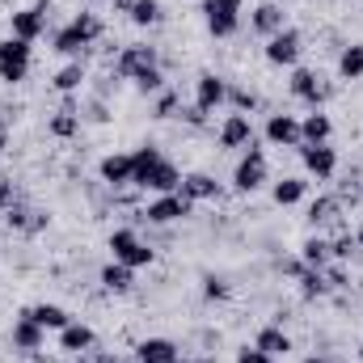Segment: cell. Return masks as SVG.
Instances as JSON below:
<instances>
[{"label":"cell","instance_id":"13","mask_svg":"<svg viewBox=\"0 0 363 363\" xmlns=\"http://www.w3.org/2000/svg\"><path fill=\"white\" fill-rule=\"evenodd\" d=\"M267 144H274V148H300V118L296 114H271L267 118Z\"/></svg>","mask_w":363,"mask_h":363},{"label":"cell","instance_id":"45","mask_svg":"<svg viewBox=\"0 0 363 363\" xmlns=\"http://www.w3.org/2000/svg\"><path fill=\"white\" fill-rule=\"evenodd\" d=\"M304 363H338V359H330V355H308Z\"/></svg>","mask_w":363,"mask_h":363},{"label":"cell","instance_id":"6","mask_svg":"<svg viewBox=\"0 0 363 363\" xmlns=\"http://www.w3.org/2000/svg\"><path fill=\"white\" fill-rule=\"evenodd\" d=\"M300 51H304V38H300V30H291V26H283L274 38H267V64L271 68H296V60H300Z\"/></svg>","mask_w":363,"mask_h":363},{"label":"cell","instance_id":"1","mask_svg":"<svg viewBox=\"0 0 363 363\" xmlns=\"http://www.w3.org/2000/svg\"><path fill=\"white\" fill-rule=\"evenodd\" d=\"M101 34H106V26H101V17H97V13H77L64 30H55L51 51H55V55H68V60H81V55L89 51Z\"/></svg>","mask_w":363,"mask_h":363},{"label":"cell","instance_id":"42","mask_svg":"<svg viewBox=\"0 0 363 363\" xmlns=\"http://www.w3.org/2000/svg\"><path fill=\"white\" fill-rule=\"evenodd\" d=\"M13 203H17V186L9 178H0V207H13Z\"/></svg>","mask_w":363,"mask_h":363},{"label":"cell","instance_id":"43","mask_svg":"<svg viewBox=\"0 0 363 363\" xmlns=\"http://www.w3.org/2000/svg\"><path fill=\"white\" fill-rule=\"evenodd\" d=\"M279 271L287 274V279H300V274L308 271V267H304V262H300V258H287V262H279Z\"/></svg>","mask_w":363,"mask_h":363},{"label":"cell","instance_id":"40","mask_svg":"<svg viewBox=\"0 0 363 363\" xmlns=\"http://www.w3.org/2000/svg\"><path fill=\"white\" fill-rule=\"evenodd\" d=\"M182 106H178V93H161V101H157V118H174V114H178Z\"/></svg>","mask_w":363,"mask_h":363},{"label":"cell","instance_id":"38","mask_svg":"<svg viewBox=\"0 0 363 363\" xmlns=\"http://www.w3.org/2000/svg\"><path fill=\"white\" fill-rule=\"evenodd\" d=\"M135 89H140V93H165V72H161V68H152V72L135 77Z\"/></svg>","mask_w":363,"mask_h":363},{"label":"cell","instance_id":"44","mask_svg":"<svg viewBox=\"0 0 363 363\" xmlns=\"http://www.w3.org/2000/svg\"><path fill=\"white\" fill-rule=\"evenodd\" d=\"M110 4H114V13H131L135 9V0H110Z\"/></svg>","mask_w":363,"mask_h":363},{"label":"cell","instance_id":"46","mask_svg":"<svg viewBox=\"0 0 363 363\" xmlns=\"http://www.w3.org/2000/svg\"><path fill=\"white\" fill-rule=\"evenodd\" d=\"M4 148H9V135H4V131H0V157H4Z\"/></svg>","mask_w":363,"mask_h":363},{"label":"cell","instance_id":"36","mask_svg":"<svg viewBox=\"0 0 363 363\" xmlns=\"http://www.w3.org/2000/svg\"><path fill=\"white\" fill-rule=\"evenodd\" d=\"M228 106H233L237 114H250V110L258 106V93L245 89V85H228Z\"/></svg>","mask_w":363,"mask_h":363},{"label":"cell","instance_id":"23","mask_svg":"<svg viewBox=\"0 0 363 363\" xmlns=\"http://www.w3.org/2000/svg\"><path fill=\"white\" fill-rule=\"evenodd\" d=\"M21 313H26L30 321H38L43 330H55V334L72 321V313H68V308H60V304H34V308H21Z\"/></svg>","mask_w":363,"mask_h":363},{"label":"cell","instance_id":"35","mask_svg":"<svg viewBox=\"0 0 363 363\" xmlns=\"http://www.w3.org/2000/svg\"><path fill=\"white\" fill-rule=\"evenodd\" d=\"M152 258H157V250L140 241V245H131V250H127L123 258H114V262H123V267H131V271H140V267H152Z\"/></svg>","mask_w":363,"mask_h":363},{"label":"cell","instance_id":"48","mask_svg":"<svg viewBox=\"0 0 363 363\" xmlns=\"http://www.w3.org/2000/svg\"><path fill=\"white\" fill-rule=\"evenodd\" d=\"M174 363H194V359H186V355H178V359H174Z\"/></svg>","mask_w":363,"mask_h":363},{"label":"cell","instance_id":"30","mask_svg":"<svg viewBox=\"0 0 363 363\" xmlns=\"http://www.w3.org/2000/svg\"><path fill=\"white\" fill-rule=\"evenodd\" d=\"M338 211H342V203H338V199H325V194H321V199H313V203H308V224H313V228H321V224L338 220Z\"/></svg>","mask_w":363,"mask_h":363},{"label":"cell","instance_id":"7","mask_svg":"<svg viewBox=\"0 0 363 363\" xmlns=\"http://www.w3.org/2000/svg\"><path fill=\"white\" fill-rule=\"evenodd\" d=\"M47 13H51V4L47 0H34V4H26V9H17L13 13V38H26V43H34V38H43L47 34Z\"/></svg>","mask_w":363,"mask_h":363},{"label":"cell","instance_id":"29","mask_svg":"<svg viewBox=\"0 0 363 363\" xmlns=\"http://www.w3.org/2000/svg\"><path fill=\"white\" fill-rule=\"evenodd\" d=\"M274 203H279V207H291V203H300V199H304V194H308V182L304 178H283V182H274Z\"/></svg>","mask_w":363,"mask_h":363},{"label":"cell","instance_id":"22","mask_svg":"<svg viewBox=\"0 0 363 363\" xmlns=\"http://www.w3.org/2000/svg\"><path fill=\"white\" fill-rule=\"evenodd\" d=\"M4 220H9V228H17V233H43V228H47V216L34 211V207H26V203L4 207Z\"/></svg>","mask_w":363,"mask_h":363},{"label":"cell","instance_id":"32","mask_svg":"<svg viewBox=\"0 0 363 363\" xmlns=\"http://www.w3.org/2000/svg\"><path fill=\"white\" fill-rule=\"evenodd\" d=\"M127 21H131V26H140V30L157 26V21H161V0H135V9L127 13Z\"/></svg>","mask_w":363,"mask_h":363},{"label":"cell","instance_id":"3","mask_svg":"<svg viewBox=\"0 0 363 363\" xmlns=\"http://www.w3.org/2000/svg\"><path fill=\"white\" fill-rule=\"evenodd\" d=\"M271 178V169H267V152L258 148V144H250L245 148V157L237 161V169H233V190L237 194H254V190H262Z\"/></svg>","mask_w":363,"mask_h":363},{"label":"cell","instance_id":"19","mask_svg":"<svg viewBox=\"0 0 363 363\" xmlns=\"http://www.w3.org/2000/svg\"><path fill=\"white\" fill-rule=\"evenodd\" d=\"M330 135H334V123L325 110H308L300 118V144H330Z\"/></svg>","mask_w":363,"mask_h":363},{"label":"cell","instance_id":"49","mask_svg":"<svg viewBox=\"0 0 363 363\" xmlns=\"http://www.w3.org/2000/svg\"><path fill=\"white\" fill-rule=\"evenodd\" d=\"M359 363H363V347H359Z\"/></svg>","mask_w":363,"mask_h":363},{"label":"cell","instance_id":"34","mask_svg":"<svg viewBox=\"0 0 363 363\" xmlns=\"http://www.w3.org/2000/svg\"><path fill=\"white\" fill-rule=\"evenodd\" d=\"M106 245H110V254H114V258H123L131 245H140V233H135V228H114V233L106 237Z\"/></svg>","mask_w":363,"mask_h":363},{"label":"cell","instance_id":"37","mask_svg":"<svg viewBox=\"0 0 363 363\" xmlns=\"http://www.w3.org/2000/svg\"><path fill=\"white\" fill-rule=\"evenodd\" d=\"M355 245H359V241H355L351 233H342V237H334V241H330V258H338V262H347V258L355 254Z\"/></svg>","mask_w":363,"mask_h":363},{"label":"cell","instance_id":"17","mask_svg":"<svg viewBox=\"0 0 363 363\" xmlns=\"http://www.w3.org/2000/svg\"><path fill=\"white\" fill-rule=\"evenodd\" d=\"M93 347H97V334H93L85 321H68L64 330H60V351H68V355H89Z\"/></svg>","mask_w":363,"mask_h":363},{"label":"cell","instance_id":"15","mask_svg":"<svg viewBox=\"0 0 363 363\" xmlns=\"http://www.w3.org/2000/svg\"><path fill=\"white\" fill-rule=\"evenodd\" d=\"M131 174H135V165H131V152H110V157H101V165H97V178L106 182L110 190H123V186H131Z\"/></svg>","mask_w":363,"mask_h":363},{"label":"cell","instance_id":"5","mask_svg":"<svg viewBox=\"0 0 363 363\" xmlns=\"http://www.w3.org/2000/svg\"><path fill=\"white\" fill-rule=\"evenodd\" d=\"M152 68H161V64H157V47H148V43H131L114 60V77H123V81H135V77H144Z\"/></svg>","mask_w":363,"mask_h":363},{"label":"cell","instance_id":"18","mask_svg":"<svg viewBox=\"0 0 363 363\" xmlns=\"http://www.w3.org/2000/svg\"><path fill=\"white\" fill-rule=\"evenodd\" d=\"M283 26H287V13H283L279 4H271V0H267V4H258V9L250 13V30H254V34H262V38H274Z\"/></svg>","mask_w":363,"mask_h":363},{"label":"cell","instance_id":"16","mask_svg":"<svg viewBox=\"0 0 363 363\" xmlns=\"http://www.w3.org/2000/svg\"><path fill=\"white\" fill-rule=\"evenodd\" d=\"M9 342H13V351H43V342H47V330L38 325V321H30L26 313L13 321V330H9Z\"/></svg>","mask_w":363,"mask_h":363},{"label":"cell","instance_id":"27","mask_svg":"<svg viewBox=\"0 0 363 363\" xmlns=\"http://www.w3.org/2000/svg\"><path fill=\"white\" fill-rule=\"evenodd\" d=\"M338 77L342 81H363V43H347L338 55Z\"/></svg>","mask_w":363,"mask_h":363},{"label":"cell","instance_id":"10","mask_svg":"<svg viewBox=\"0 0 363 363\" xmlns=\"http://www.w3.org/2000/svg\"><path fill=\"white\" fill-rule=\"evenodd\" d=\"M291 97H300V101H308L313 110H321V101L330 97V85H325L321 72H313V68H296V72H291Z\"/></svg>","mask_w":363,"mask_h":363},{"label":"cell","instance_id":"8","mask_svg":"<svg viewBox=\"0 0 363 363\" xmlns=\"http://www.w3.org/2000/svg\"><path fill=\"white\" fill-rule=\"evenodd\" d=\"M300 165H304L308 178L330 182L338 174V152H334L330 144H300Z\"/></svg>","mask_w":363,"mask_h":363},{"label":"cell","instance_id":"21","mask_svg":"<svg viewBox=\"0 0 363 363\" xmlns=\"http://www.w3.org/2000/svg\"><path fill=\"white\" fill-rule=\"evenodd\" d=\"M178 355V342H169V338H144L135 347V363H174Z\"/></svg>","mask_w":363,"mask_h":363},{"label":"cell","instance_id":"39","mask_svg":"<svg viewBox=\"0 0 363 363\" xmlns=\"http://www.w3.org/2000/svg\"><path fill=\"white\" fill-rule=\"evenodd\" d=\"M203 296H207V300H224V296H228V279H220V274H203Z\"/></svg>","mask_w":363,"mask_h":363},{"label":"cell","instance_id":"41","mask_svg":"<svg viewBox=\"0 0 363 363\" xmlns=\"http://www.w3.org/2000/svg\"><path fill=\"white\" fill-rule=\"evenodd\" d=\"M237 363H271V355L258 351V347H241V351H237Z\"/></svg>","mask_w":363,"mask_h":363},{"label":"cell","instance_id":"26","mask_svg":"<svg viewBox=\"0 0 363 363\" xmlns=\"http://www.w3.org/2000/svg\"><path fill=\"white\" fill-rule=\"evenodd\" d=\"M85 81H89V68L81 64V60H72V64H64L60 72H55V89L60 93H77V89H85Z\"/></svg>","mask_w":363,"mask_h":363},{"label":"cell","instance_id":"24","mask_svg":"<svg viewBox=\"0 0 363 363\" xmlns=\"http://www.w3.org/2000/svg\"><path fill=\"white\" fill-rule=\"evenodd\" d=\"M254 347H258V351H267L271 359H279V355H287V351H291V338H287V330H283V325H262V330H258V338H254Z\"/></svg>","mask_w":363,"mask_h":363},{"label":"cell","instance_id":"11","mask_svg":"<svg viewBox=\"0 0 363 363\" xmlns=\"http://www.w3.org/2000/svg\"><path fill=\"white\" fill-rule=\"evenodd\" d=\"M135 186H140V190H152V194H174V190L182 186V169L174 165V161H165V157H161L148 174H140V178H135Z\"/></svg>","mask_w":363,"mask_h":363},{"label":"cell","instance_id":"47","mask_svg":"<svg viewBox=\"0 0 363 363\" xmlns=\"http://www.w3.org/2000/svg\"><path fill=\"white\" fill-rule=\"evenodd\" d=\"M355 241H359V245H363V224H359V228H355Z\"/></svg>","mask_w":363,"mask_h":363},{"label":"cell","instance_id":"9","mask_svg":"<svg viewBox=\"0 0 363 363\" xmlns=\"http://www.w3.org/2000/svg\"><path fill=\"white\" fill-rule=\"evenodd\" d=\"M190 207H194V203H190V199H182L178 190H174V194H157L140 216H144L148 224H178V220L190 216Z\"/></svg>","mask_w":363,"mask_h":363},{"label":"cell","instance_id":"2","mask_svg":"<svg viewBox=\"0 0 363 363\" xmlns=\"http://www.w3.org/2000/svg\"><path fill=\"white\" fill-rule=\"evenodd\" d=\"M30 64H34L30 43L9 34V38L0 43V81H4V85H21V81L30 77Z\"/></svg>","mask_w":363,"mask_h":363},{"label":"cell","instance_id":"12","mask_svg":"<svg viewBox=\"0 0 363 363\" xmlns=\"http://www.w3.org/2000/svg\"><path fill=\"white\" fill-rule=\"evenodd\" d=\"M224 101H228V81H224V77H216V72H203V77L194 81V106H199L203 114L220 110Z\"/></svg>","mask_w":363,"mask_h":363},{"label":"cell","instance_id":"31","mask_svg":"<svg viewBox=\"0 0 363 363\" xmlns=\"http://www.w3.org/2000/svg\"><path fill=\"white\" fill-rule=\"evenodd\" d=\"M77 131H81V114H77L72 106H64V110L51 118V135H55V140H72Z\"/></svg>","mask_w":363,"mask_h":363},{"label":"cell","instance_id":"20","mask_svg":"<svg viewBox=\"0 0 363 363\" xmlns=\"http://www.w3.org/2000/svg\"><path fill=\"white\" fill-rule=\"evenodd\" d=\"M182 199H190V203H203V199H220V182L211 178V174H186L178 186Z\"/></svg>","mask_w":363,"mask_h":363},{"label":"cell","instance_id":"33","mask_svg":"<svg viewBox=\"0 0 363 363\" xmlns=\"http://www.w3.org/2000/svg\"><path fill=\"white\" fill-rule=\"evenodd\" d=\"M296 283H300V296H304V300H313V296H325V291H330V283H325V271H317V267H308V271L300 274Z\"/></svg>","mask_w":363,"mask_h":363},{"label":"cell","instance_id":"25","mask_svg":"<svg viewBox=\"0 0 363 363\" xmlns=\"http://www.w3.org/2000/svg\"><path fill=\"white\" fill-rule=\"evenodd\" d=\"M101 287H106V291H114V296H123V291H131V287H135V271H131V267H123V262H110V267H101Z\"/></svg>","mask_w":363,"mask_h":363},{"label":"cell","instance_id":"4","mask_svg":"<svg viewBox=\"0 0 363 363\" xmlns=\"http://www.w3.org/2000/svg\"><path fill=\"white\" fill-rule=\"evenodd\" d=\"M203 21L211 38H233L241 30V0H203Z\"/></svg>","mask_w":363,"mask_h":363},{"label":"cell","instance_id":"14","mask_svg":"<svg viewBox=\"0 0 363 363\" xmlns=\"http://www.w3.org/2000/svg\"><path fill=\"white\" fill-rule=\"evenodd\" d=\"M220 148H250L254 144V123H250V114H228L224 123H220Z\"/></svg>","mask_w":363,"mask_h":363},{"label":"cell","instance_id":"28","mask_svg":"<svg viewBox=\"0 0 363 363\" xmlns=\"http://www.w3.org/2000/svg\"><path fill=\"white\" fill-rule=\"evenodd\" d=\"M300 262L304 267H330V237H308L304 245H300Z\"/></svg>","mask_w":363,"mask_h":363}]
</instances>
